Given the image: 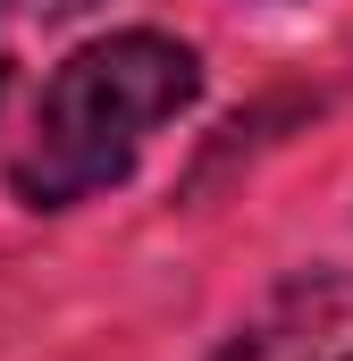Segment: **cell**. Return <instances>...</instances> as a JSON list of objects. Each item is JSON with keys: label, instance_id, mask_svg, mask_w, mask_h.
Returning <instances> with one entry per match:
<instances>
[{"label": "cell", "instance_id": "7a4b0ae2", "mask_svg": "<svg viewBox=\"0 0 353 361\" xmlns=\"http://www.w3.org/2000/svg\"><path fill=\"white\" fill-rule=\"evenodd\" d=\"M227 361H353V269H294L236 328Z\"/></svg>", "mask_w": 353, "mask_h": 361}, {"label": "cell", "instance_id": "3957f363", "mask_svg": "<svg viewBox=\"0 0 353 361\" xmlns=\"http://www.w3.org/2000/svg\"><path fill=\"white\" fill-rule=\"evenodd\" d=\"M0 92H8V0H0Z\"/></svg>", "mask_w": 353, "mask_h": 361}, {"label": "cell", "instance_id": "6da1fadb", "mask_svg": "<svg viewBox=\"0 0 353 361\" xmlns=\"http://www.w3.org/2000/svg\"><path fill=\"white\" fill-rule=\"evenodd\" d=\"M202 92V59L176 34H101L68 68H51V85L34 101V135L17 152V202L34 210H68L101 185L135 169V152L152 143V126H169L176 109Z\"/></svg>", "mask_w": 353, "mask_h": 361}]
</instances>
